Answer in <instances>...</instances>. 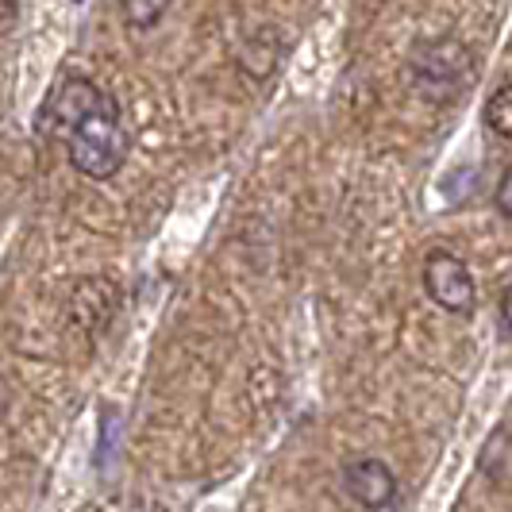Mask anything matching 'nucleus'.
Segmentation results:
<instances>
[{
  "label": "nucleus",
  "instance_id": "1",
  "mask_svg": "<svg viewBox=\"0 0 512 512\" xmlns=\"http://www.w3.org/2000/svg\"><path fill=\"white\" fill-rule=\"evenodd\" d=\"M39 131L66 135V154L81 178L108 181L128 158L120 104L89 77H66L39 116Z\"/></svg>",
  "mask_w": 512,
  "mask_h": 512
},
{
  "label": "nucleus",
  "instance_id": "2",
  "mask_svg": "<svg viewBox=\"0 0 512 512\" xmlns=\"http://www.w3.org/2000/svg\"><path fill=\"white\" fill-rule=\"evenodd\" d=\"M474 77V58L462 47L459 39H439V43H424L412 54V85L424 101L447 104L459 101Z\"/></svg>",
  "mask_w": 512,
  "mask_h": 512
},
{
  "label": "nucleus",
  "instance_id": "3",
  "mask_svg": "<svg viewBox=\"0 0 512 512\" xmlns=\"http://www.w3.org/2000/svg\"><path fill=\"white\" fill-rule=\"evenodd\" d=\"M424 293L432 297V305H439L451 316H470L478 305V285H474L470 266L443 247H436L424 258Z\"/></svg>",
  "mask_w": 512,
  "mask_h": 512
},
{
  "label": "nucleus",
  "instance_id": "4",
  "mask_svg": "<svg viewBox=\"0 0 512 512\" xmlns=\"http://www.w3.org/2000/svg\"><path fill=\"white\" fill-rule=\"evenodd\" d=\"M343 489H347L359 505H366V509H385V505H393V497H397V474H393L382 459L359 455V459H351L343 466Z\"/></svg>",
  "mask_w": 512,
  "mask_h": 512
},
{
  "label": "nucleus",
  "instance_id": "5",
  "mask_svg": "<svg viewBox=\"0 0 512 512\" xmlns=\"http://www.w3.org/2000/svg\"><path fill=\"white\" fill-rule=\"evenodd\" d=\"M478 470L489 486L512 489V432L509 428H497L486 439V447L478 451Z\"/></svg>",
  "mask_w": 512,
  "mask_h": 512
},
{
  "label": "nucleus",
  "instance_id": "6",
  "mask_svg": "<svg viewBox=\"0 0 512 512\" xmlns=\"http://www.w3.org/2000/svg\"><path fill=\"white\" fill-rule=\"evenodd\" d=\"M486 128L501 139H512V81L493 89V97L486 101Z\"/></svg>",
  "mask_w": 512,
  "mask_h": 512
},
{
  "label": "nucleus",
  "instance_id": "7",
  "mask_svg": "<svg viewBox=\"0 0 512 512\" xmlns=\"http://www.w3.org/2000/svg\"><path fill=\"white\" fill-rule=\"evenodd\" d=\"M170 4H174V0H120V12H124L128 27L147 31V27H154L170 12Z\"/></svg>",
  "mask_w": 512,
  "mask_h": 512
},
{
  "label": "nucleus",
  "instance_id": "8",
  "mask_svg": "<svg viewBox=\"0 0 512 512\" xmlns=\"http://www.w3.org/2000/svg\"><path fill=\"white\" fill-rule=\"evenodd\" d=\"M497 212H501V216H509V220H512V166L505 170V178H501V185H497Z\"/></svg>",
  "mask_w": 512,
  "mask_h": 512
},
{
  "label": "nucleus",
  "instance_id": "9",
  "mask_svg": "<svg viewBox=\"0 0 512 512\" xmlns=\"http://www.w3.org/2000/svg\"><path fill=\"white\" fill-rule=\"evenodd\" d=\"M501 320H505V328L512 332V282L501 289Z\"/></svg>",
  "mask_w": 512,
  "mask_h": 512
},
{
  "label": "nucleus",
  "instance_id": "10",
  "mask_svg": "<svg viewBox=\"0 0 512 512\" xmlns=\"http://www.w3.org/2000/svg\"><path fill=\"white\" fill-rule=\"evenodd\" d=\"M16 12H20V0H4V24H16Z\"/></svg>",
  "mask_w": 512,
  "mask_h": 512
}]
</instances>
